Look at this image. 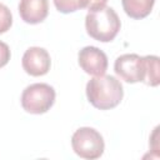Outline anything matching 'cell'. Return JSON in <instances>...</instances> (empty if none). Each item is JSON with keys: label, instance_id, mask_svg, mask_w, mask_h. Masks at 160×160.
Returning a JSON list of instances; mask_svg holds the SVG:
<instances>
[{"label": "cell", "instance_id": "1", "mask_svg": "<svg viewBox=\"0 0 160 160\" xmlns=\"http://www.w3.org/2000/svg\"><path fill=\"white\" fill-rule=\"evenodd\" d=\"M124 90L121 82L111 75L95 76L86 84V98L99 110L116 108L122 100Z\"/></svg>", "mask_w": 160, "mask_h": 160}, {"label": "cell", "instance_id": "2", "mask_svg": "<svg viewBox=\"0 0 160 160\" xmlns=\"http://www.w3.org/2000/svg\"><path fill=\"white\" fill-rule=\"evenodd\" d=\"M120 26L121 22L116 11L106 5L99 9L89 10L85 18L86 32L90 38L101 42L114 40L120 30Z\"/></svg>", "mask_w": 160, "mask_h": 160}, {"label": "cell", "instance_id": "3", "mask_svg": "<svg viewBox=\"0 0 160 160\" xmlns=\"http://www.w3.org/2000/svg\"><path fill=\"white\" fill-rule=\"evenodd\" d=\"M55 90L49 84L36 82L26 86L21 94V106L29 114H45L55 102Z\"/></svg>", "mask_w": 160, "mask_h": 160}, {"label": "cell", "instance_id": "4", "mask_svg": "<svg viewBox=\"0 0 160 160\" xmlns=\"http://www.w3.org/2000/svg\"><path fill=\"white\" fill-rule=\"evenodd\" d=\"M74 152L82 159H98L104 152V139L101 134L92 128H80L71 136Z\"/></svg>", "mask_w": 160, "mask_h": 160}, {"label": "cell", "instance_id": "5", "mask_svg": "<svg viewBox=\"0 0 160 160\" xmlns=\"http://www.w3.org/2000/svg\"><path fill=\"white\" fill-rule=\"evenodd\" d=\"M115 74L126 82L135 84L144 81L145 70L142 56L138 54H124L120 55L114 64Z\"/></svg>", "mask_w": 160, "mask_h": 160}, {"label": "cell", "instance_id": "6", "mask_svg": "<svg viewBox=\"0 0 160 160\" xmlns=\"http://www.w3.org/2000/svg\"><path fill=\"white\" fill-rule=\"evenodd\" d=\"M80 68L89 75H104L108 69V58L102 50L96 46H85L78 54Z\"/></svg>", "mask_w": 160, "mask_h": 160}, {"label": "cell", "instance_id": "7", "mask_svg": "<svg viewBox=\"0 0 160 160\" xmlns=\"http://www.w3.org/2000/svg\"><path fill=\"white\" fill-rule=\"evenodd\" d=\"M21 65L26 74L31 76H42L50 70L51 59L44 48L31 46L24 52Z\"/></svg>", "mask_w": 160, "mask_h": 160}, {"label": "cell", "instance_id": "8", "mask_svg": "<svg viewBox=\"0 0 160 160\" xmlns=\"http://www.w3.org/2000/svg\"><path fill=\"white\" fill-rule=\"evenodd\" d=\"M19 14L26 24L42 22L49 14V2L48 0H20Z\"/></svg>", "mask_w": 160, "mask_h": 160}, {"label": "cell", "instance_id": "9", "mask_svg": "<svg viewBox=\"0 0 160 160\" xmlns=\"http://www.w3.org/2000/svg\"><path fill=\"white\" fill-rule=\"evenodd\" d=\"M155 0H121L122 9L131 19H144L150 15Z\"/></svg>", "mask_w": 160, "mask_h": 160}, {"label": "cell", "instance_id": "10", "mask_svg": "<svg viewBox=\"0 0 160 160\" xmlns=\"http://www.w3.org/2000/svg\"><path fill=\"white\" fill-rule=\"evenodd\" d=\"M144 60V70H145V76L144 81L149 86H158L160 84V61L159 58L155 55H146L142 56Z\"/></svg>", "mask_w": 160, "mask_h": 160}, {"label": "cell", "instance_id": "11", "mask_svg": "<svg viewBox=\"0 0 160 160\" xmlns=\"http://www.w3.org/2000/svg\"><path fill=\"white\" fill-rule=\"evenodd\" d=\"M55 8L62 14H70L80 9V0H54Z\"/></svg>", "mask_w": 160, "mask_h": 160}, {"label": "cell", "instance_id": "12", "mask_svg": "<svg viewBox=\"0 0 160 160\" xmlns=\"http://www.w3.org/2000/svg\"><path fill=\"white\" fill-rule=\"evenodd\" d=\"M12 25V15L9 8L0 2V34L6 32Z\"/></svg>", "mask_w": 160, "mask_h": 160}, {"label": "cell", "instance_id": "13", "mask_svg": "<svg viewBox=\"0 0 160 160\" xmlns=\"http://www.w3.org/2000/svg\"><path fill=\"white\" fill-rule=\"evenodd\" d=\"M108 0H80V9L94 10L105 6Z\"/></svg>", "mask_w": 160, "mask_h": 160}, {"label": "cell", "instance_id": "14", "mask_svg": "<svg viewBox=\"0 0 160 160\" xmlns=\"http://www.w3.org/2000/svg\"><path fill=\"white\" fill-rule=\"evenodd\" d=\"M10 56H11V52H10V49H9L8 44L0 41V68L5 66L9 62Z\"/></svg>", "mask_w": 160, "mask_h": 160}]
</instances>
